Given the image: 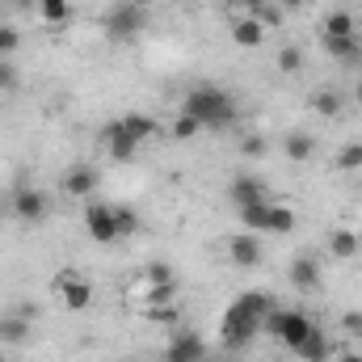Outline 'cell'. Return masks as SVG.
<instances>
[{
    "label": "cell",
    "instance_id": "11",
    "mask_svg": "<svg viewBox=\"0 0 362 362\" xmlns=\"http://www.w3.org/2000/svg\"><path fill=\"white\" fill-rule=\"evenodd\" d=\"M329 38H358V21H354V13H346V8H329L325 21H320V42H329Z\"/></svg>",
    "mask_w": 362,
    "mask_h": 362
},
{
    "label": "cell",
    "instance_id": "42",
    "mask_svg": "<svg viewBox=\"0 0 362 362\" xmlns=\"http://www.w3.org/2000/svg\"><path fill=\"white\" fill-rule=\"evenodd\" d=\"M0 4H4V0H0Z\"/></svg>",
    "mask_w": 362,
    "mask_h": 362
},
{
    "label": "cell",
    "instance_id": "10",
    "mask_svg": "<svg viewBox=\"0 0 362 362\" xmlns=\"http://www.w3.org/2000/svg\"><path fill=\"white\" fill-rule=\"evenodd\" d=\"M262 240H257V232H236L232 240H228V262L232 266H240V270H253V266H262Z\"/></svg>",
    "mask_w": 362,
    "mask_h": 362
},
{
    "label": "cell",
    "instance_id": "40",
    "mask_svg": "<svg viewBox=\"0 0 362 362\" xmlns=\"http://www.w3.org/2000/svg\"><path fill=\"white\" fill-rule=\"evenodd\" d=\"M358 245H362V228H358Z\"/></svg>",
    "mask_w": 362,
    "mask_h": 362
},
{
    "label": "cell",
    "instance_id": "27",
    "mask_svg": "<svg viewBox=\"0 0 362 362\" xmlns=\"http://www.w3.org/2000/svg\"><path fill=\"white\" fill-rule=\"evenodd\" d=\"M325 51H329L333 59H358V38H329Z\"/></svg>",
    "mask_w": 362,
    "mask_h": 362
},
{
    "label": "cell",
    "instance_id": "38",
    "mask_svg": "<svg viewBox=\"0 0 362 362\" xmlns=\"http://www.w3.org/2000/svg\"><path fill=\"white\" fill-rule=\"evenodd\" d=\"M354 97H358V105H362V81H358V85H354Z\"/></svg>",
    "mask_w": 362,
    "mask_h": 362
},
{
    "label": "cell",
    "instance_id": "19",
    "mask_svg": "<svg viewBox=\"0 0 362 362\" xmlns=\"http://www.w3.org/2000/svg\"><path fill=\"white\" fill-rule=\"evenodd\" d=\"M312 152H316V139H312L308 131H291V135L282 139V156H286V160H295V165H303Z\"/></svg>",
    "mask_w": 362,
    "mask_h": 362
},
{
    "label": "cell",
    "instance_id": "13",
    "mask_svg": "<svg viewBox=\"0 0 362 362\" xmlns=\"http://www.w3.org/2000/svg\"><path fill=\"white\" fill-rule=\"evenodd\" d=\"M59 189H64L68 198H89L93 189H97V169H89V165H72V169L59 177Z\"/></svg>",
    "mask_w": 362,
    "mask_h": 362
},
{
    "label": "cell",
    "instance_id": "34",
    "mask_svg": "<svg viewBox=\"0 0 362 362\" xmlns=\"http://www.w3.org/2000/svg\"><path fill=\"white\" fill-rule=\"evenodd\" d=\"M131 4H139V8L148 13V8H156V4H165V0H131Z\"/></svg>",
    "mask_w": 362,
    "mask_h": 362
},
{
    "label": "cell",
    "instance_id": "21",
    "mask_svg": "<svg viewBox=\"0 0 362 362\" xmlns=\"http://www.w3.org/2000/svg\"><path fill=\"white\" fill-rule=\"evenodd\" d=\"M34 13H38L47 25H64V21L72 17V0H38Z\"/></svg>",
    "mask_w": 362,
    "mask_h": 362
},
{
    "label": "cell",
    "instance_id": "41",
    "mask_svg": "<svg viewBox=\"0 0 362 362\" xmlns=\"http://www.w3.org/2000/svg\"><path fill=\"white\" fill-rule=\"evenodd\" d=\"M0 362H4V354H0Z\"/></svg>",
    "mask_w": 362,
    "mask_h": 362
},
{
    "label": "cell",
    "instance_id": "28",
    "mask_svg": "<svg viewBox=\"0 0 362 362\" xmlns=\"http://www.w3.org/2000/svg\"><path fill=\"white\" fill-rule=\"evenodd\" d=\"M299 68H303V51H299V47H282V51H278V72H282V76H295Z\"/></svg>",
    "mask_w": 362,
    "mask_h": 362
},
{
    "label": "cell",
    "instance_id": "6",
    "mask_svg": "<svg viewBox=\"0 0 362 362\" xmlns=\"http://www.w3.org/2000/svg\"><path fill=\"white\" fill-rule=\"evenodd\" d=\"M144 21H148V13L127 0V4H114V8L105 13V34H110L114 42H131V38L144 30Z\"/></svg>",
    "mask_w": 362,
    "mask_h": 362
},
{
    "label": "cell",
    "instance_id": "2",
    "mask_svg": "<svg viewBox=\"0 0 362 362\" xmlns=\"http://www.w3.org/2000/svg\"><path fill=\"white\" fill-rule=\"evenodd\" d=\"M181 114L194 118L202 131H223L236 122V97L219 85H194L181 97Z\"/></svg>",
    "mask_w": 362,
    "mask_h": 362
},
{
    "label": "cell",
    "instance_id": "37",
    "mask_svg": "<svg viewBox=\"0 0 362 362\" xmlns=\"http://www.w3.org/2000/svg\"><path fill=\"white\" fill-rule=\"evenodd\" d=\"M278 4H282V8H299L303 0H278Z\"/></svg>",
    "mask_w": 362,
    "mask_h": 362
},
{
    "label": "cell",
    "instance_id": "31",
    "mask_svg": "<svg viewBox=\"0 0 362 362\" xmlns=\"http://www.w3.org/2000/svg\"><path fill=\"white\" fill-rule=\"evenodd\" d=\"M341 329H346L350 337H362V312H346V316H341Z\"/></svg>",
    "mask_w": 362,
    "mask_h": 362
},
{
    "label": "cell",
    "instance_id": "12",
    "mask_svg": "<svg viewBox=\"0 0 362 362\" xmlns=\"http://www.w3.org/2000/svg\"><path fill=\"white\" fill-rule=\"evenodd\" d=\"M320 278H325V270H320V262H316L312 253H299V257L291 262V282H295V291H320Z\"/></svg>",
    "mask_w": 362,
    "mask_h": 362
},
{
    "label": "cell",
    "instance_id": "14",
    "mask_svg": "<svg viewBox=\"0 0 362 362\" xmlns=\"http://www.w3.org/2000/svg\"><path fill=\"white\" fill-rule=\"evenodd\" d=\"M202 358H206V341L198 333H177L169 341V354H165V362H202Z\"/></svg>",
    "mask_w": 362,
    "mask_h": 362
},
{
    "label": "cell",
    "instance_id": "16",
    "mask_svg": "<svg viewBox=\"0 0 362 362\" xmlns=\"http://www.w3.org/2000/svg\"><path fill=\"white\" fill-rule=\"evenodd\" d=\"M118 122H122V131H127L139 148H144L148 139H156V131H160V127H156V118H152V114H139V110H127Z\"/></svg>",
    "mask_w": 362,
    "mask_h": 362
},
{
    "label": "cell",
    "instance_id": "22",
    "mask_svg": "<svg viewBox=\"0 0 362 362\" xmlns=\"http://www.w3.org/2000/svg\"><path fill=\"white\" fill-rule=\"evenodd\" d=\"M173 266H165V262H152L148 270H144V291H173Z\"/></svg>",
    "mask_w": 362,
    "mask_h": 362
},
{
    "label": "cell",
    "instance_id": "8",
    "mask_svg": "<svg viewBox=\"0 0 362 362\" xmlns=\"http://www.w3.org/2000/svg\"><path fill=\"white\" fill-rule=\"evenodd\" d=\"M34 333V312L30 308H13L0 312V350H21Z\"/></svg>",
    "mask_w": 362,
    "mask_h": 362
},
{
    "label": "cell",
    "instance_id": "4",
    "mask_svg": "<svg viewBox=\"0 0 362 362\" xmlns=\"http://www.w3.org/2000/svg\"><path fill=\"white\" fill-rule=\"evenodd\" d=\"M8 215H13L17 223H42V219L51 215L47 189H38V185H17V189H13V202H8Z\"/></svg>",
    "mask_w": 362,
    "mask_h": 362
},
{
    "label": "cell",
    "instance_id": "25",
    "mask_svg": "<svg viewBox=\"0 0 362 362\" xmlns=\"http://www.w3.org/2000/svg\"><path fill=\"white\" fill-rule=\"evenodd\" d=\"M333 165H337L341 173H358V169H362V139H354V144H341Z\"/></svg>",
    "mask_w": 362,
    "mask_h": 362
},
{
    "label": "cell",
    "instance_id": "18",
    "mask_svg": "<svg viewBox=\"0 0 362 362\" xmlns=\"http://www.w3.org/2000/svg\"><path fill=\"white\" fill-rule=\"evenodd\" d=\"M232 202H236V211L253 206V202H266V185L257 177H236L232 181Z\"/></svg>",
    "mask_w": 362,
    "mask_h": 362
},
{
    "label": "cell",
    "instance_id": "1",
    "mask_svg": "<svg viewBox=\"0 0 362 362\" xmlns=\"http://www.w3.org/2000/svg\"><path fill=\"white\" fill-rule=\"evenodd\" d=\"M274 312V299L266 291H245L232 299V308L223 312V325H219V341L223 346H249L257 337V329H266V316Z\"/></svg>",
    "mask_w": 362,
    "mask_h": 362
},
{
    "label": "cell",
    "instance_id": "32",
    "mask_svg": "<svg viewBox=\"0 0 362 362\" xmlns=\"http://www.w3.org/2000/svg\"><path fill=\"white\" fill-rule=\"evenodd\" d=\"M13 85H17V68H13L8 59H0V93L13 89Z\"/></svg>",
    "mask_w": 362,
    "mask_h": 362
},
{
    "label": "cell",
    "instance_id": "29",
    "mask_svg": "<svg viewBox=\"0 0 362 362\" xmlns=\"http://www.w3.org/2000/svg\"><path fill=\"white\" fill-rule=\"evenodd\" d=\"M114 219H118V232H122V236H131V232L139 228V215H135L131 206H122V202L114 206Z\"/></svg>",
    "mask_w": 362,
    "mask_h": 362
},
{
    "label": "cell",
    "instance_id": "35",
    "mask_svg": "<svg viewBox=\"0 0 362 362\" xmlns=\"http://www.w3.org/2000/svg\"><path fill=\"white\" fill-rule=\"evenodd\" d=\"M8 4H13V8H34L38 0H8Z\"/></svg>",
    "mask_w": 362,
    "mask_h": 362
},
{
    "label": "cell",
    "instance_id": "5",
    "mask_svg": "<svg viewBox=\"0 0 362 362\" xmlns=\"http://www.w3.org/2000/svg\"><path fill=\"white\" fill-rule=\"evenodd\" d=\"M51 286H55V295H59L64 312H85V308L93 303V282L81 270H59Z\"/></svg>",
    "mask_w": 362,
    "mask_h": 362
},
{
    "label": "cell",
    "instance_id": "17",
    "mask_svg": "<svg viewBox=\"0 0 362 362\" xmlns=\"http://www.w3.org/2000/svg\"><path fill=\"white\" fill-rule=\"evenodd\" d=\"M295 354H299L303 362H329V358H333V341H329V333L312 329V333H308V341H303Z\"/></svg>",
    "mask_w": 362,
    "mask_h": 362
},
{
    "label": "cell",
    "instance_id": "39",
    "mask_svg": "<svg viewBox=\"0 0 362 362\" xmlns=\"http://www.w3.org/2000/svg\"><path fill=\"white\" fill-rule=\"evenodd\" d=\"M4 215H8V206H4V202H0V219H4Z\"/></svg>",
    "mask_w": 362,
    "mask_h": 362
},
{
    "label": "cell",
    "instance_id": "7",
    "mask_svg": "<svg viewBox=\"0 0 362 362\" xmlns=\"http://www.w3.org/2000/svg\"><path fill=\"white\" fill-rule=\"evenodd\" d=\"M85 232H89V240H97V245L122 240L118 219H114V202H89L85 206Z\"/></svg>",
    "mask_w": 362,
    "mask_h": 362
},
{
    "label": "cell",
    "instance_id": "33",
    "mask_svg": "<svg viewBox=\"0 0 362 362\" xmlns=\"http://www.w3.org/2000/svg\"><path fill=\"white\" fill-rule=\"evenodd\" d=\"M245 152H249V156H262V152H266V139H262V135H249V139H245Z\"/></svg>",
    "mask_w": 362,
    "mask_h": 362
},
{
    "label": "cell",
    "instance_id": "9",
    "mask_svg": "<svg viewBox=\"0 0 362 362\" xmlns=\"http://www.w3.org/2000/svg\"><path fill=\"white\" fill-rule=\"evenodd\" d=\"M266 34H270V25H266L262 17H253V13L232 17V42H236V47L257 51V47H266Z\"/></svg>",
    "mask_w": 362,
    "mask_h": 362
},
{
    "label": "cell",
    "instance_id": "23",
    "mask_svg": "<svg viewBox=\"0 0 362 362\" xmlns=\"http://www.w3.org/2000/svg\"><path fill=\"white\" fill-rule=\"evenodd\" d=\"M341 105H346V97L337 89H320V93H312V110L320 114V118H337L341 114Z\"/></svg>",
    "mask_w": 362,
    "mask_h": 362
},
{
    "label": "cell",
    "instance_id": "20",
    "mask_svg": "<svg viewBox=\"0 0 362 362\" xmlns=\"http://www.w3.org/2000/svg\"><path fill=\"white\" fill-rule=\"evenodd\" d=\"M329 253L333 257H354V253H362V245H358V232H350V228H337L333 236H329Z\"/></svg>",
    "mask_w": 362,
    "mask_h": 362
},
{
    "label": "cell",
    "instance_id": "36",
    "mask_svg": "<svg viewBox=\"0 0 362 362\" xmlns=\"http://www.w3.org/2000/svg\"><path fill=\"white\" fill-rule=\"evenodd\" d=\"M337 362H362V354H354V350H350V354H341Z\"/></svg>",
    "mask_w": 362,
    "mask_h": 362
},
{
    "label": "cell",
    "instance_id": "24",
    "mask_svg": "<svg viewBox=\"0 0 362 362\" xmlns=\"http://www.w3.org/2000/svg\"><path fill=\"white\" fill-rule=\"evenodd\" d=\"M295 228V211L291 206H282V202H270V219H266V232L270 236H286Z\"/></svg>",
    "mask_w": 362,
    "mask_h": 362
},
{
    "label": "cell",
    "instance_id": "3",
    "mask_svg": "<svg viewBox=\"0 0 362 362\" xmlns=\"http://www.w3.org/2000/svg\"><path fill=\"white\" fill-rule=\"evenodd\" d=\"M266 329L274 333V341H282L286 350H299L316 325H312V316L299 312V308H274L270 316H266Z\"/></svg>",
    "mask_w": 362,
    "mask_h": 362
},
{
    "label": "cell",
    "instance_id": "15",
    "mask_svg": "<svg viewBox=\"0 0 362 362\" xmlns=\"http://www.w3.org/2000/svg\"><path fill=\"white\" fill-rule=\"evenodd\" d=\"M101 144H105V152H110L114 160H135V152H139V144L122 131V122H110V127L101 131Z\"/></svg>",
    "mask_w": 362,
    "mask_h": 362
},
{
    "label": "cell",
    "instance_id": "26",
    "mask_svg": "<svg viewBox=\"0 0 362 362\" xmlns=\"http://www.w3.org/2000/svg\"><path fill=\"white\" fill-rule=\"evenodd\" d=\"M144 312H148V320H156V325H173V320H177V303H173V299L144 303Z\"/></svg>",
    "mask_w": 362,
    "mask_h": 362
},
{
    "label": "cell",
    "instance_id": "30",
    "mask_svg": "<svg viewBox=\"0 0 362 362\" xmlns=\"http://www.w3.org/2000/svg\"><path fill=\"white\" fill-rule=\"evenodd\" d=\"M198 131H202V127H198L194 118H185V114H177V122H173V135H177V139H194Z\"/></svg>",
    "mask_w": 362,
    "mask_h": 362
}]
</instances>
